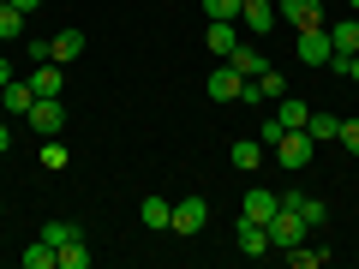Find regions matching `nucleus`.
Here are the masks:
<instances>
[{"label":"nucleus","mask_w":359,"mask_h":269,"mask_svg":"<svg viewBox=\"0 0 359 269\" xmlns=\"http://www.w3.org/2000/svg\"><path fill=\"white\" fill-rule=\"evenodd\" d=\"M25 84H30V96H60V90H66V66L60 60H42V66H30Z\"/></svg>","instance_id":"obj_7"},{"label":"nucleus","mask_w":359,"mask_h":269,"mask_svg":"<svg viewBox=\"0 0 359 269\" xmlns=\"http://www.w3.org/2000/svg\"><path fill=\"white\" fill-rule=\"evenodd\" d=\"M168 228H174L180 240L204 233V228H210V204H204V198H180V204H174V216H168Z\"/></svg>","instance_id":"obj_3"},{"label":"nucleus","mask_w":359,"mask_h":269,"mask_svg":"<svg viewBox=\"0 0 359 269\" xmlns=\"http://www.w3.org/2000/svg\"><path fill=\"white\" fill-rule=\"evenodd\" d=\"M335 138H341V144H347V150H353V156H359V120H341V132H335Z\"/></svg>","instance_id":"obj_29"},{"label":"nucleus","mask_w":359,"mask_h":269,"mask_svg":"<svg viewBox=\"0 0 359 269\" xmlns=\"http://www.w3.org/2000/svg\"><path fill=\"white\" fill-rule=\"evenodd\" d=\"M347 6H353V13H359V0H347Z\"/></svg>","instance_id":"obj_34"},{"label":"nucleus","mask_w":359,"mask_h":269,"mask_svg":"<svg viewBox=\"0 0 359 269\" xmlns=\"http://www.w3.org/2000/svg\"><path fill=\"white\" fill-rule=\"evenodd\" d=\"M294 54H299V60H306V66H330V30H323V25H311V30H299V42H294Z\"/></svg>","instance_id":"obj_5"},{"label":"nucleus","mask_w":359,"mask_h":269,"mask_svg":"<svg viewBox=\"0 0 359 269\" xmlns=\"http://www.w3.org/2000/svg\"><path fill=\"white\" fill-rule=\"evenodd\" d=\"M13 150V126H6V120H0V156Z\"/></svg>","instance_id":"obj_31"},{"label":"nucleus","mask_w":359,"mask_h":269,"mask_svg":"<svg viewBox=\"0 0 359 269\" xmlns=\"http://www.w3.org/2000/svg\"><path fill=\"white\" fill-rule=\"evenodd\" d=\"M78 54H84V30H60V36H54V60H78Z\"/></svg>","instance_id":"obj_23"},{"label":"nucleus","mask_w":359,"mask_h":269,"mask_svg":"<svg viewBox=\"0 0 359 269\" xmlns=\"http://www.w3.org/2000/svg\"><path fill=\"white\" fill-rule=\"evenodd\" d=\"M168 216H174V204H168V198H144V204H138V221H144V228H156V233L168 228Z\"/></svg>","instance_id":"obj_19"},{"label":"nucleus","mask_w":359,"mask_h":269,"mask_svg":"<svg viewBox=\"0 0 359 269\" xmlns=\"http://www.w3.org/2000/svg\"><path fill=\"white\" fill-rule=\"evenodd\" d=\"M42 240H48L54 251H60L66 240H84V228H78V221H66V216H54V221H42Z\"/></svg>","instance_id":"obj_18"},{"label":"nucleus","mask_w":359,"mask_h":269,"mask_svg":"<svg viewBox=\"0 0 359 269\" xmlns=\"http://www.w3.org/2000/svg\"><path fill=\"white\" fill-rule=\"evenodd\" d=\"M276 209H282V198H276V192H264V186H252V192L240 198V221H269Z\"/></svg>","instance_id":"obj_9"},{"label":"nucleus","mask_w":359,"mask_h":269,"mask_svg":"<svg viewBox=\"0 0 359 269\" xmlns=\"http://www.w3.org/2000/svg\"><path fill=\"white\" fill-rule=\"evenodd\" d=\"M54 269H90V251H84V240H66L60 251H54Z\"/></svg>","instance_id":"obj_22"},{"label":"nucleus","mask_w":359,"mask_h":269,"mask_svg":"<svg viewBox=\"0 0 359 269\" xmlns=\"http://www.w3.org/2000/svg\"><path fill=\"white\" fill-rule=\"evenodd\" d=\"M18 263H25V269H54V245L42 240V233H36V240H30V251L18 257Z\"/></svg>","instance_id":"obj_25"},{"label":"nucleus","mask_w":359,"mask_h":269,"mask_svg":"<svg viewBox=\"0 0 359 269\" xmlns=\"http://www.w3.org/2000/svg\"><path fill=\"white\" fill-rule=\"evenodd\" d=\"M306 132H311V144H330L335 132H341V120H335V114H323V108H311V120H306Z\"/></svg>","instance_id":"obj_20"},{"label":"nucleus","mask_w":359,"mask_h":269,"mask_svg":"<svg viewBox=\"0 0 359 269\" xmlns=\"http://www.w3.org/2000/svg\"><path fill=\"white\" fill-rule=\"evenodd\" d=\"M240 6H245V0H204L210 18H240Z\"/></svg>","instance_id":"obj_28"},{"label":"nucleus","mask_w":359,"mask_h":269,"mask_svg":"<svg viewBox=\"0 0 359 269\" xmlns=\"http://www.w3.org/2000/svg\"><path fill=\"white\" fill-rule=\"evenodd\" d=\"M257 90H264V102H282V96H287V78L276 72V66H264V72H257Z\"/></svg>","instance_id":"obj_26"},{"label":"nucleus","mask_w":359,"mask_h":269,"mask_svg":"<svg viewBox=\"0 0 359 269\" xmlns=\"http://www.w3.org/2000/svg\"><path fill=\"white\" fill-rule=\"evenodd\" d=\"M25 54H30V60L42 66V60H54V42H42V36H36V42H30V48H25Z\"/></svg>","instance_id":"obj_30"},{"label":"nucleus","mask_w":359,"mask_h":269,"mask_svg":"<svg viewBox=\"0 0 359 269\" xmlns=\"http://www.w3.org/2000/svg\"><path fill=\"white\" fill-rule=\"evenodd\" d=\"M13 6H18V13H36V6H42V0H13Z\"/></svg>","instance_id":"obj_32"},{"label":"nucleus","mask_w":359,"mask_h":269,"mask_svg":"<svg viewBox=\"0 0 359 269\" xmlns=\"http://www.w3.org/2000/svg\"><path fill=\"white\" fill-rule=\"evenodd\" d=\"M228 162L240 167V174H252V167L264 162V138H240V144H233V150H228Z\"/></svg>","instance_id":"obj_16"},{"label":"nucleus","mask_w":359,"mask_h":269,"mask_svg":"<svg viewBox=\"0 0 359 269\" xmlns=\"http://www.w3.org/2000/svg\"><path fill=\"white\" fill-rule=\"evenodd\" d=\"M269 150H276V162H282V167H306L311 156H318V144H311V132H282Z\"/></svg>","instance_id":"obj_4"},{"label":"nucleus","mask_w":359,"mask_h":269,"mask_svg":"<svg viewBox=\"0 0 359 269\" xmlns=\"http://www.w3.org/2000/svg\"><path fill=\"white\" fill-rule=\"evenodd\" d=\"M240 25L252 30V36L276 30V0H245V6H240Z\"/></svg>","instance_id":"obj_12"},{"label":"nucleus","mask_w":359,"mask_h":269,"mask_svg":"<svg viewBox=\"0 0 359 269\" xmlns=\"http://www.w3.org/2000/svg\"><path fill=\"white\" fill-rule=\"evenodd\" d=\"M30 102H36V96H30L25 78H13V84L0 90V114H18V120H25V114H30Z\"/></svg>","instance_id":"obj_14"},{"label":"nucleus","mask_w":359,"mask_h":269,"mask_svg":"<svg viewBox=\"0 0 359 269\" xmlns=\"http://www.w3.org/2000/svg\"><path fill=\"white\" fill-rule=\"evenodd\" d=\"M228 66H233V72H240V78H257V72H264V66H269V60H264V54H257V48H252V42H240V48H233V54H228Z\"/></svg>","instance_id":"obj_17"},{"label":"nucleus","mask_w":359,"mask_h":269,"mask_svg":"<svg viewBox=\"0 0 359 269\" xmlns=\"http://www.w3.org/2000/svg\"><path fill=\"white\" fill-rule=\"evenodd\" d=\"M204 42H210V54H222V60H228V54L240 48V18H210Z\"/></svg>","instance_id":"obj_8"},{"label":"nucleus","mask_w":359,"mask_h":269,"mask_svg":"<svg viewBox=\"0 0 359 269\" xmlns=\"http://www.w3.org/2000/svg\"><path fill=\"white\" fill-rule=\"evenodd\" d=\"M282 204H287V209H294V216H299V221H306V228H311V233H318V228H323V204H318V198H306V192H287V198H282Z\"/></svg>","instance_id":"obj_15"},{"label":"nucleus","mask_w":359,"mask_h":269,"mask_svg":"<svg viewBox=\"0 0 359 269\" xmlns=\"http://www.w3.org/2000/svg\"><path fill=\"white\" fill-rule=\"evenodd\" d=\"M18 36H25V13L13 0H0V42H18Z\"/></svg>","instance_id":"obj_21"},{"label":"nucleus","mask_w":359,"mask_h":269,"mask_svg":"<svg viewBox=\"0 0 359 269\" xmlns=\"http://www.w3.org/2000/svg\"><path fill=\"white\" fill-rule=\"evenodd\" d=\"M233 240H240L245 257H269V228H264V221H240V228H233Z\"/></svg>","instance_id":"obj_13"},{"label":"nucleus","mask_w":359,"mask_h":269,"mask_svg":"<svg viewBox=\"0 0 359 269\" xmlns=\"http://www.w3.org/2000/svg\"><path fill=\"white\" fill-rule=\"evenodd\" d=\"M323 257H330V251H318V245H311V240H299L294 251H287V263H294V269H318Z\"/></svg>","instance_id":"obj_27"},{"label":"nucleus","mask_w":359,"mask_h":269,"mask_svg":"<svg viewBox=\"0 0 359 269\" xmlns=\"http://www.w3.org/2000/svg\"><path fill=\"white\" fill-rule=\"evenodd\" d=\"M0 216H6V204H0Z\"/></svg>","instance_id":"obj_35"},{"label":"nucleus","mask_w":359,"mask_h":269,"mask_svg":"<svg viewBox=\"0 0 359 269\" xmlns=\"http://www.w3.org/2000/svg\"><path fill=\"white\" fill-rule=\"evenodd\" d=\"M264 228H269V251H294L299 240H311V228H306V221H299V216H294L287 204L276 209V216H269Z\"/></svg>","instance_id":"obj_1"},{"label":"nucleus","mask_w":359,"mask_h":269,"mask_svg":"<svg viewBox=\"0 0 359 269\" xmlns=\"http://www.w3.org/2000/svg\"><path fill=\"white\" fill-rule=\"evenodd\" d=\"M36 156H42V167H48V174H60V167L72 162V150H66L60 138H42V150H36Z\"/></svg>","instance_id":"obj_24"},{"label":"nucleus","mask_w":359,"mask_h":269,"mask_svg":"<svg viewBox=\"0 0 359 269\" xmlns=\"http://www.w3.org/2000/svg\"><path fill=\"white\" fill-rule=\"evenodd\" d=\"M25 126L36 132V138H60V126H66L60 96H36V102H30V114H25Z\"/></svg>","instance_id":"obj_2"},{"label":"nucleus","mask_w":359,"mask_h":269,"mask_svg":"<svg viewBox=\"0 0 359 269\" xmlns=\"http://www.w3.org/2000/svg\"><path fill=\"white\" fill-rule=\"evenodd\" d=\"M347 78H353V84H359V54H353V72H347Z\"/></svg>","instance_id":"obj_33"},{"label":"nucleus","mask_w":359,"mask_h":269,"mask_svg":"<svg viewBox=\"0 0 359 269\" xmlns=\"http://www.w3.org/2000/svg\"><path fill=\"white\" fill-rule=\"evenodd\" d=\"M353 18H359V13H353Z\"/></svg>","instance_id":"obj_36"},{"label":"nucleus","mask_w":359,"mask_h":269,"mask_svg":"<svg viewBox=\"0 0 359 269\" xmlns=\"http://www.w3.org/2000/svg\"><path fill=\"white\" fill-rule=\"evenodd\" d=\"M269 120H276L282 132H306V120H311V102H299V96H282Z\"/></svg>","instance_id":"obj_11"},{"label":"nucleus","mask_w":359,"mask_h":269,"mask_svg":"<svg viewBox=\"0 0 359 269\" xmlns=\"http://www.w3.org/2000/svg\"><path fill=\"white\" fill-rule=\"evenodd\" d=\"M204 90H210V96H216V102H240V96H245V78L233 72V66H216Z\"/></svg>","instance_id":"obj_10"},{"label":"nucleus","mask_w":359,"mask_h":269,"mask_svg":"<svg viewBox=\"0 0 359 269\" xmlns=\"http://www.w3.org/2000/svg\"><path fill=\"white\" fill-rule=\"evenodd\" d=\"M276 18H287L294 30L323 25V0H276Z\"/></svg>","instance_id":"obj_6"}]
</instances>
